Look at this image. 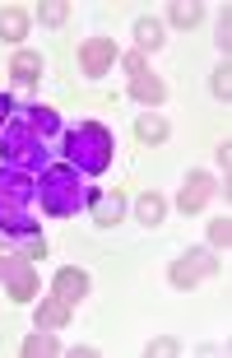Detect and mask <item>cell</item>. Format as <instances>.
Masks as SVG:
<instances>
[{
  "instance_id": "cell-1",
  "label": "cell",
  "mask_w": 232,
  "mask_h": 358,
  "mask_svg": "<svg viewBox=\"0 0 232 358\" xmlns=\"http://www.w3.org/2000/svg\"><path fill=\"white\" fill-rule=\"evenodd\" d=\"M89 205V186L79 182V173L70 163H47L38 173V210L52 219H70L75 210Z\"/></svg>"
},
{
  "instance_id": "cell-2",
  "label": "cell",
  "mask_w": 232,
  "mask_h": 358,
  "mask_svg": "<svg viewBox=\"0 0 232 358\" xmlns=\"http://www.w3.org/2000/svg\"><path fill=\"white\" fill-rule=\"evenodd\" d=\"M112 131L98 126V121H84L65 135V163L75 168L79 177H103L112 168Z\"/></svg>"
},
{
  "instance_id": "cell-3",
  "label": "cell",
  "mask_w": 232,
  "mask_h": 358,
  "mask_svg": "<svg viewBox=\"0 0 232 358\" xmlns=\"http://www.w3.org/2000/svg\"><path fill=\"white\" fill-rule=\"evenodd\" d=\"M47 154H52V140H47L28 117L5 121V131H0V159L10 163V168L42 173V168H47Z\"/></svg>"
},
{
  "instance_id": "cell-4",
  "label": "cell",
  "mask_w": 232,
  "mask_h": 358,
  "mask_svg": "<svg viewBox=\"0 0 232 358\" xmlns=\"http://www.w3.org/2000/svg\"><path fill=\"white\" fill-rule=\"evenodd\" d=\"M214 270H219V256H209L205 247H195V252H186V256L177 261V266L168 270V279L177 284V289H191V284H200V279H209Z\"/></svg>"
},
{
  "instance_id": "cell-5",
  "label": "cell",
  "mask_w": 232,
  "mask_h": 358,
  "mask_svg": "<svg viewBox=\"0 0 232 358\" xmlns=\"http://www.w3.org/2000/svg\"><path fill=\"white\" fill-rule=\"evenodd\" d=\"M116 61H121V52H116L112 38H89L79 47V70H84V75H107Z\"/></svg>"
},
{
  "instance_id": "cell-6",
  "label": "cell",
  "mask_w": 232,
  "mask_h": 358,
  "mask_svg": "<svg viewBox=\"0 0 232 358\" xmlns=\"http://www.w3.org/2000/svg\"><path fill=\"white\" fill-rule=\"evenodd\" d=\"M209 196H214V177H209V173H191L186 182H181L177 205L186 214H195V210H205V205H209Z\"/></svg>"
},
{
  "instance_id": "cell-7",
  "label": "cell",
  "mask_w": 232,
  "mask_h": 358,
  "mask_svg": "<svg viewBox=\"0 0 232 358\" xmlns=\"http://www.w3.org/2000/svg\"><path fill=\"white\" fill-rule=\"evenodd\" d=\"M130 93H135V103H144V107H158L163 98H168V84L158 80L154 70H135V75H130Z\"/></svg>"
},
{
  "instance_id": "cell-8",
  "label": "cell",
  "mask_w": 232,
  "mask_h": 358,
  "mask_svg": "<svg viewBox=\"0 0 232 358\" xmlns=\"http://www.w3.org/2000/svg\"><path fill=\"white\" fill-rule=\"evenodd\" d=\"M89 210H93V224L112 228L121 219V210H126V200L116 196V191H89Z\"/></svg>"
},
{
  "instance_id": "cell-9",
  "label": "cell",
  "mask_w": 232,
  "mask_h": 358,
  "mask_svg": "<svg viewBox=\"0 0 232 358\" xmlns=\"http://www.w3.org/2000/svg\"><path fill=\"white\" fill-rule=\"evenodd\" d=\"M5 289H10L14 303H33V298H38V266H33V261H24V266L5 279Z\"/></svg>"
},
{
  "instance_id": "cell-10",
  "label": "cell",
  "mask_w": 232,
  "mask_h": 358,
  "mask_svg": "<svg viewBox=\"0 0 232 358\" xmlns=\"http://www.w3.org/2000/svg\"><path fill=\"white\" fill-rule=\"evenodd\" d=\"M84 293H89V275H84V270H61V275H56V298H65V303L75 307Z\"/></svg>"
},
{
  "instance_id": "cell-11",
  "label": "cell",
  "mask_w": 232,
  "mask_h": 358,
  "mask_svg": "<svg viewBox=\"0 0 232 358\" xmlns=\"http://www.w3.org/2000/svg\"><path fill=\"white\" fill-rule=\"evenodd\" d=\"M65 321H70V303H65V298H47V303L38 307V326L42 331H61Z\"/></svg>"
},
{
  "instance_id": "cell-12",
  "label": "cell",
  "mask_w": 232,
  "mask_h": 358,
  "mask_svg": "<svg viewBox=\"0 0 232 358\" xmlns=\"http://www.w3.org/2000/svg\"><path fill=\"white\" fill-rule=\"evenodd\" d=\"M28 33V14L19 10V5H5V10H0V38L5 42H19Z\"/></svg>"
},
{
  "instance_id": "cell-13",
  "label": "cell",
  "mask_w": 232,
  "mask_h": 358,
  "mask_svg": "<svg viewBox=\"0 0 232 358\" xmlns=\"http://www.w3.org/2000/svg\"><path fill=\"white\" fill-rule=\"evenodd\" d=\"M10 70H14V80L19 84H38V75H42V56L38 52H19L10 61Z\"/></svg>"
},
{
  "instance_id": "cell-14",
  "label": "cell",
  "mask_w": 232,
  "mask_h": 358,
  "mask_svg": "<svg viewBox=\"0 0 232 358\" xmlns=\"http://www.w3.org/2000/svg\"><path fill=\"white\" fill-rule=\"evenodd\" d=\"M135 135H140L144 145H163V140H168V121L154 117V112H144V117L135 121Z\"/></svg>"
},
{
  "instance_id": "cell-15",
  "label": "cell",
  "mask_w": 232,
  "mask_h": 358,
  "mask_svg": "<svg viewBox=\"0 0 232 358\" xmlns=\"http://www.w3.org/2000/svg\"><path fill=\"white\" fill-rule=\"evenodd\" d=\"M52 354H61V345H56L52 331H38V335L24 340V358H52Z\"/></svg>"
},
{
  "instance_id": "cell-16",
  "label": "cell",
  "mask_w": 232,
  "mask_h": 358,
  "mask_svg": "<svg viewBox=\"0 0 232 358\" xmlns=\"http://www.w3.org/2000/svg\"><path fill=\"white\" fill-rule=\"evenodd\" d=\"M163 210H168V200L158 196V191H149V196H140V205H135V214H140V224H163Z\"/></svg>"
},
{
  "instance_id": "cell-17",
  "label": "cell",
  "mask_w": 232,
  "mask_h": 358,
  "mask_svg": "<svg viewBox=\"0 0 232 358\" xmlns=\"http://www.w3.org/2000/svg\"><path fill=\"white\" fill-rule=\"evenodd\" d=\"M200 14H205L200 0H177V5H168V19H172V24H181V28L200 24Z\"/></svg>"
},
{
  "instance_id": "cell-18",
  "label": "cell",
  "mask_w": 232,
  "mask_h": 358,
  "mask_svg": "<svg viewBox=\"0 0 232 358\" xmlns=\"http://www.w3.org/2000/svg\"><path fill=\"white\" fill-rule=\"evenodd\" d=\"M24 117H28V121H33V126H38V131H42V135H47V140H56V135H61V117H56L52 107H28Z\"/></svg>"
},
{
  "instance_id": "cell-19",
  "label": "cell",
  "mask_w": 232,
  "mask_h": 358,
  "mask_svg": "<svg viewBox=\"0 0 232 358\" xmlns=\"http://www.w3.org/2000/svg\"><path fill=\"white\" fill-rule=\"evenodd\" d=\"M135 42H140V52H158V47H163V28H158L154 19H140V24H135Z\"/></svg>"
},
{
  "instance_id": "cell-20",
  "label": "cell",
  "mask_w": 232,
  "mask_h": 358,
  "mask_svg": "<svg viewBox=\"0 0 232 358\" xmlns=\"http://www.w3.org/2000/svg\"><path fill=\"white\" fill-rule=\"evenodd\" d=\"M24 261H28V256L19 252V247H5V242H0V279H10L14 270L24 266Z\"/></svg>"
},
{
  "instance_id": "cell-21",
  "label": "cell",
  "mask_w": 232,
  "mask_h": 358,
  "mask_svg": "<svg viewBox=\"0 0 232 358\" xmlns=\"http://www.w3.org/2000/svg\"><path fill=\"white\" fill-rule=\"evenodd\" d=\"M209 242H214V247H228L232 242V224L228 219H214V224H209Z\"/></svg>"
},
{
  "instance_id": "cell-22",
  "label": "cell",
  "mask_w": 232,
  "mask_h": 358,
  "mask_svg": "<svg viewBox=\"0 0 232 358\" xmlns=\"http://www.w3.org/2000/svg\"><path fill=\"white\" fill-rule=\"evenodd\" d=\"M177 340H154V345H149V354H154V358H172V354H177Z\"/></svg>"
},
{
  "instance_id": "cell-23",
  "label": "cell",
  "mask_w": 232,
  "mask_h": 358,
  "mask_svg": "<svg viewBox=\"0 0 232 358\" xmlns=\"http://www.w3.org/2000/svg\"><path fill=\"white\" fill-rule=\"evenodd\" d=\"M42 19H47V24H61V19H65V5H56V0H52V5H42Z\"/></svg>"
},
{
  "instance_id": "cell-24",
  "label": "cell",
  "mask_w": 232,
  "mask_h": 358,
  "mask_svg": "<svg viewBox=\"0 0 232 358\" xmlns=\"http://www.w3.org/2000/svg\"><path fill=\"white\" fill-rule=\"evenodd\" d=\"M228 89H232V80H228V66H223L219 75H214V93H219V98H228Z\"/></svg>"
},
{
  "instance_id": "cell-25",
  "label": "cell",
  "mask_w": 232,
  "mask_h": 358,
  "mask_svg": "<svg viewBox=\"0 0 232 358\" xmlns=\"http://www.w3.org/2000/svg\"><path fill=\"white\" fill-rule=\"evenodd\" d=\"M135 70H144V56H140V52L126 56V75H135Z\"/></svg>"
},
{
  "instance_id": "cell-26",
  "label": "cell",
  "mask_w": 232,
  "mask_h": 358,
  "mask_svg": "<svg viewBox=\"0 0 232 358\" xmlns=\"http://www.w3.org/2000/svg\"><path fill=\"white\" fill-rule=\"evenodd\" d=\"M5 121H10V98L0 93V131H5Z\"/></svg>"
}]
</instances>
